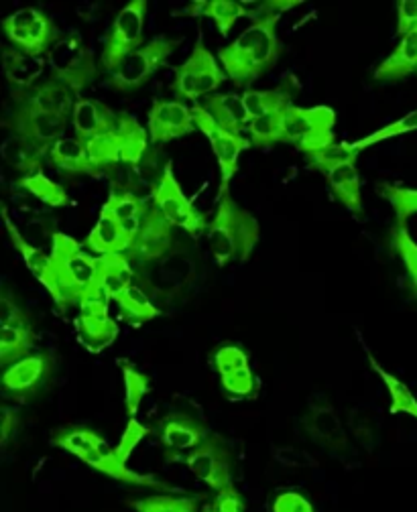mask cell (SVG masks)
Segmentation results:
<instances>
[{"label":"cell","instance_id":"obj_47","mask_svg":"<svg viewBox=\"0 0 417 512\" xmlns=\"http://www.w3.org/2000/svg\"><path fill=\"white\" fill-rule=\"evenodd\" d=\"M243 15L253 23L279 19L283 13L304 5L302 0H243Z\"/></svg>","mask_w":417,"mask_h":512},{"label":"cell","instance_id":"obj_25","mask_svg":"<svg viewBox=\"0 0 417 512\" xmlns=\"http://www.w3.org/2000/svg\"><path fill=\"white\" fill-rule=\"evenodd\" d=\"M417 72V27L401 37L395 51L379 63V68L373 72L377 82H399Z\"/></svg>","mask_w":417,"mask_h":512},{"label":"cell","instance_id":"obj_32","mask_svg":"<svg viewBox=\"0 0 417 512\" xmlns=\"http://www.w3.org/2000/svg\"><path fill=\"white\" fill-rule=\"evenodd\" d=\"M45 61L41 57H29L21 51H5V76L15 92H27L37 86L43 74Z\"/></svg>","mask_w":417,"mask_h":512},{"label":"cell","instance_id":"obj_10","mask_svg":"<svg viewBox=\"0 0 417 512\" xmlns=\"http://www.w3.org/2000/svg\"><path fill=\"white\" fill-rule=\"evenodd\" d=\"M192 112H194L198 131L208 139L212 153L220 167V189L216 196V202H220L224 196H228L230 181L238 171V159H241V155L253 147V143H251V139H247L243 135H234V133H228V131H224V128H220L202 104H194Z\"/></svg>","mask_w":417,"mask_h":512},{"label":"cell","instance_id":"obj_7","mask_svg":"<svg viewBox=\"0 0 417 512\" xmlns=\"http://www.w3.org/2000/svg\"><path fill=\"white\" fill-rule=\"evenodd\" d=\"M145 17H147V0H131V3L125 5L114 17V23L108 31V37L100 53V66L108 74H114L131 53H135L145 45L143 43Z\"/></svg>","mask_w":417,"mask_h":512},{"label":"cell","instance_id":"obj_37","mask_svg":"<svg viewBox=\"0 0 417 512\" xmlns=\"http://www.w3.org/2000/svg\"><path fill=\"white\" fill-rule=\"evenodd\" d=\"M118 137H121L123 163L137 167L145 157L149 133L137 122V118L129 114H121V124H118Z\"/></svg>","mask_w":417,"mask_h":512},{"label":"cell","instance_id":"obj_23","mask_svg":"<svg viewBox=\"0 0 417 512\" xmlns=\"http://www.w3.org/2000/svg\"><path fill=\"white\" fill-rule=\"evenodd\" d=\"M297 94H300V82H297L295 76H287L277 88L245 90L243 102H245V108L253 122L261 116H267L271 112H279V110L293 106V100Z\"/></svg>","mask_w":417,"mask_h":512},{"label":"cell","instance_id":"obj_29","mask_svg":"<svg viewBox=\"0 0 417 512\" xmlns=\"http://www.w3.org/2000/svg\"><path fill=\"white\" fill-rule=\"evenodd\" d=\"M0 153H3V159L7 161V165L11 169H15L23 177H27V175L43 171V161L47 159L49 151L23 139V137L9 135L3 141V149H0Z\"/></svg>","mask_w":417,"mask_h":512},{"label":"cell","instance_id":"obj_6","mask_svg":"<svg viewBox=\"0 0 417 512\" xmlns=\"http://www.w3.org/2000/svg\"><path fill=\"white\" fill-rule=\"evenodd\" d=\"M226 78L224 68L204 43V37L198 35L190 57L180 68H175L173 92L182 100L198 104L200 98L212 96L226 82Z\"/></svg>","mask_w":417,"mask_h":512},{"label":"cell","instance_id":"obj_19","mask_svg":"<svg viewBox=\"0 0 417 512\" xmlns=\"http://www.w3.org/2000/svg\"><path fill=\"white\" fill-rule=\"evenodd\" d=\"M72 124L76 139L88 143L96 137L116 133L118 124H121V114H116L100 100L80 98L72 114Z\"/></svg>","mask_w":417,"mask_h":512},{"label":"cell","instance_id":"obj_27","mask_svg":"<svg viewBox=\"0 0 417 512\" xmlns=\"http://www.w3.org/2000/svg\"><path fill=\"white\" fill-rule=\"evenodd\" d=\"M328 187L334 198L356 218L363 216V194H361V175L354 163L342 165L326 175Z\"/></svg>","mask_w":417,"mask_h":512},{"label":"cell","instance_id":"obj_17","mask_svg":"<svg viewBox=\"0 0 417 512\" xmlns=\"http://www.w3.org/2000/svg\"><path fill=\"white\" fill-rule=\"evenodd\" d=\"M175 244L173 226L163 218V214L151 204L145 214L139 234L127 252V259L133 265H151L171 252Z\"/></svg>","mask_w":417,"mask_h":512},{"label":"cell","instance_id":"obj_30","mask_svg":"<svg viewBox=\"0 0 417 512\" xmlns=\"http://www.w3.org/2000/svg\"><path fill=\"white\" fill-rule=\"evenodd\" d=\"M180 15L186 17H208L222 37H228L236 21L245 17L243 5L238 0H196L190 3Z\"/></svg>","mask_w":417,"mask_h":512},{"label":"cell","instance_id":"obj_53","mask_svg":"<svg viewBox=\"0 0 417 512\" xmlns=\"http://www.w3.org/2000/svg\"><path fill=\"white\" fill-rule=\"evenodd\" d=\"M212 510L214 512H247V504L245 498L241 496V492L234 488L218 492L212 500Z\"/></svg>","mask_w":417,"mask_h":512},{"label":"cell","instance_id":"obj_11","mask_svg":"<svg viewBox=\"0 0 417 512\" xmlns=\"http://www.w3.org/2000/svg\"><path fill=\"white\" fill-rule=\"evenodd\" d=\"M304 433L312 443L322 447L330 456L344 460L350 456L352 445L348 433L332 405V401L324 393H314L308 399V409L302 417Z\"/></svg>","mask_w":417,"mask_h":512},{"label":"cell","instance_id":"obj_52","mask_svg":"<svg viewBox=\"0 0 417 512\" xmlns=\"http://www.w3.org/2000/svg\"><path fill=\"white\" fill-rule=\"evenodd\" d=\"M0 324L3 326H31L29 315L17 303V299H13V295H9V291L0 295Z\"/></svg>","mask_w":417,"mask_h":512},{"label":"cell","instance_id":"obj_33","mask_svg":"<svg viewBox=\"0 0 417 512\" xmlns=\"http://www.w3.org/2000/svg\"><path fill=\"white\" fill-rule=\"evenodd\" d=\"M35 332L31 326H3L0 330V366L9 368L33 354Z\"/></svg>","mask_w":417,"mask_h":512},{"label":"cell","instance_id":"obj_24","mask_svg":"<svg viewBox=\"0 0 417 512\" xmlns=\"http://www.w3.org/2000/svg\"><path fill=\"white\" fill-rule=\"evenodd\" d=\"M49 165L66 177L76 175H98L100 171L92 165L86 143L76 137H64L51 145L47 153Z\"/></svg>","mask_w":417,"mask_h":512},{"label":"cell","instance_id":"obj_31","mask_svg":"<svg viewBox=\"0 0 417 512\" xmlns=\"http://www.w3.org/2000/svg\"><path fill=\"white\" fill-rule=\"evenodd\" d=\"M78 336L84 342V346L92 352H104L114 344L118 338V326L110 315H78L76 319Z\"/></svg>","mask_w":417,"mask_h":512},{"label":"cell","instance_id":"obj_28","mask_svg":"<svg viewBox=\"0 0 417 512\" xmlns=\"http://www.w3.org/2000/svg\"><path fill=\"white\" fill-rule=\"evenodd\" d=\"M133 279H135V269H133V263L127 259V254L98 256L96 285H100L112 301H116L118 295L135 283Z\"/></svg>","mask_w":417,"mask_h":512},{"label":"cell","instance_id":"obj_42","mask_svg":"<svg viewBox=\"0 0 417 512\" xmlns=\"http://www.w3.org/2000/svg\"><path fill=\"white\" fill-rule=\"evenodd\" d=\"M220 387L230 401H253L261 393V380L249 366L220 376Z\"/></svg>","mask_w":417,"mask_h":512},{"label":"cell","instance_id":"obj_55","mask_svg":"<svg viewBox=\"0 0 417 512\" xmlns=\"http://www.w3.org/2000/svg\"><path fill=\"white\" fill-rule=\"evenodd\" d=\"M19 427H21L19 413L13 411V409H3V415H0V441H3L5 450L11 445Z\"/></svg>","mask_w":417,"mask_h":512},{"label":"cell","instance_id":"obj_51","mask_svg":"<svg viewBox=\"0 0 417 512\" xmlns=\"http://www.w3.org/2000/svg\"><path fill=\"white\" fill-rule=\"evenodd\" d=\"M149 431H151V429L143 427L137 419H129V425H127V429H125V433H123V437H121V443H118V445L114 447L116 456L127 464V460L131 458V454H133V450L137 447V443H139Z\"/></svg>","mask_w":417,"mask_h":512},{"label":"cell","instance_id":"obj_41","mask_svg":"<svg viewBox=\"0 0 417 512\" xmlns=\"http://www.w3.org/2000/svg\"><path fill=\"white\" fill-rule=\"evenodd\" d=\"M379 196L387 200L395 212V226H407V220L417 214V189L379 183Z\"/></svg>","mask_w":417,"mask_h":512},{"label":"cell","instance_id":"obj_18","mask_svg":"<svg viewBox=\"0 0 417 512\" xmlns=\"http://www.w3.org/2000/svg\"><path fill=\"white\" fill-rule=\"evenodd\" d=\"M196 128L192 108L180 100H155L149 108L147 133L155 145L188 137Z\"/></svg>","mask_w":417,"mask_h":512},{"label":"cell","instance_id":"obj_22","mask_svg":"<svg viewBox=\"0 0 417 512\" xmlns=\"http://www.w3.org/2000/svg\"><path fill=\"white\" fill-rule=\"evenodd\" d=\"M3 220H5L7 232H9L11 240H13V246L23 256L27 269L35 275V279L49 291V295L55 301L57 299V283H55V275H53V259H51V254L43 252L39 246H35L33 242H29L21 234V230L11 220L7 206H3Z\"/></svg>","mask_w":417,"mask_h":512},{"label":"cell","instance_id":"obj_13","mask_svg":"<svg viewBox=\"0 0 417 512\" xmlns=\"http://www.w3.org/2000/svg\"><path fill=\"white\" fill-rule=\"evenodd\" d=\"M186 466L216 494L234 488V454L228 441L214 431L186 458Z\"/></svg>","mask_w":417,"mask_h":512},{"label":"cell","instance_id":"obj_49","mask_svg":"<svg viewBox=\"0 0 417 512\" xmlns=\"http://www.w3.org/2000/svg\"><path fill=\"white\" fill-rule=\"evenodd\" d=\"M212 364L216 368V372L220 376L224 374H232L236 370H243V368H249L251 362H249V354L236 344H220L214 352H212Z\"/></svg>","mask_w":417,"mask_h":512},{"label":"cell","instance_id":"obj_12","mask_svg":"<svg viewBox=\"0 0 417 512\" xmlns=\"http://www.w3.org/2000/svg\"><path fill=\"white\" fill-rule=\"evenodd\" d=\"M3 31L17 51L29 57H41L62 39L53 19L39 9L25 7L3 19Z\"/></svg>","mask_w":417,"mask_h":512},{"label":"cell","instance_id":"obj_15","mask_svg":"<svg viewBox=\"0 0 417 512\" xmlns=\"http://www.w3.org/2000/svg\"><path fill=\"white\" fill-rule=\"evenodd\" d=\"M68 120H70L68 116L45 112L31 104L19 102L3 124H5V128H9L11 135L23 137V139L49 151L53 143L64 139Z\"/></svg>","mask_w":417,"mask_h":512},{"label":"cell","instance_id":"obj_26","mask_svg":"<svg viewBox=\"0 0 417 512\" xmlns=\"http://www.w3.org/2000/svg\"><path fill=\"white\" fill-rule=\"evenodd\" d=\"M206 112L216 120V124L228 133L243 135V131L251 124V116L245 108L243 96L238 94H212L202 104Z\"/></svg>","mask_w":417,"mask_h":512},{"label":"cell","instance_id":"obj_45","mask_svg":"<svg viewBox=\"0 0 417 512\" xmlns=\"http://www.w3.org/2000/svg\"><path fill=\"white\" fill-rule=\"evenodd\" d=\"M285 112H287V108L279 110V112H271L267 116H261L249 124V139H251L253 147L269 149V147L281 143Z\"/></svg>","mask_w":417,"mask_h":512},{"label":"cell","instance_id":"obj_3","mask_svg":"<svg viewBox=\"0 0 417 512\" xmlns=\"http://www.w3.org/2000/svg\"><path fill=\"white\" fill-rule=\"evenodd\" d=\"M261 240L259 220L236 200L224 196L208 226V244L218 267L247 263Z\"/></svg>","mask_w":417,"mask_h":512},{"label":"cell","instance_id":"obj_21","mask_svg":"<svg viewBox=\"0 0 417 512\" xmlns=\"http://www.w3.org/2000/svg\"><path fill=\"white\" fill-rule=\"evenodd\" d=\"M133 242H135V236L125 230L123 222L102 206L96 226L84 240V248L94 256L127 254Z\"/></svg>","mask_w":417,"mask_h":512},{"label":"cell","instance_id":"obj_20","mask_svg":"<svg viewBox=\"0 0 417 512\" xmlns=\"http://www.w3.org/2000/svg\"><path fill=\"white\" fill-rule=\"evenodd\" d=\"M13 96H15L17 104L19 102L31 104L39 110L62 114L68 118L74 114V108L80 100V94L72 86H68L66 82L57 80L53 76H49V80L37 84L35 88H31L27 92H15Z\"/></svg>","mask_w":417,"mask_h":512},{"label":"cell","instance_id":"obj_4","mask_svg":"<svg viewBox=\"0 0 417 512\" xmlns=\"http://www.w3.org/2000/svg\"><path fill=\"white\" fill-rule=\"evenodd\" d=\"M51 259L53 275L57 283V299L53 301L59 309L66 311L92 291L98 277V256L88 252L84 244L62 232L51 234Z\"/></svg>","mask_w":417,"mask_h":512},{"label":"cell","instance_id":"obj_14","mask_svg":"<svg viewBox=\"0 0 417 512\" xmlns=\"http://www.w3.org/2000/svg\"><path fill=\"white\" fill-rule=\"evenodd\" d=\"M153 431L159 437L165 460L171 464L186 462V458L212 433L204 421L184 411L167 413L155 423Z\"/></svg>","mask_w":417,"mask_h":512},{"label":"cell","instance_id":"obj_54","mask_svg":"<svg viewBox=\"0 0 417 512\" xmlns=\"http://www.w3.org/2000/svg\"><path fill=\"white\" fill-rule=\"evenodd\" d=\"M417 27V0H399L397 3V35L403 37Z\"/></svg>","mask_w":417,"mask_h":512},{"label":"cell","instance_id":"obj_40","mask_svg":"<svg viewBox=\"0 0 417 512\" xmlns=\"http://www.w3.org/2000/svg\"><path fill=\"white\" fill-rule=\"evenodd\" d=\"M118 366H121L123 378H125V407H127V415H129V419H135L143 399L151 391V378H149V374H145L143 370H139L137 366H133L127 360H121V362H118Z\"/></svg>","mask_w":417,"mask_h":512},{"label":"cell","instance_id":"obj_5","mask_svg":"<svg viewBox=\"0 0 417 512\" xmlns=\"http://www.w3.org/2000/svg\"><path fill=\"white\" fill-rule=\"evenodd\" d=\"M334 124L336 112L330 106L300 108L293 104L285 112L281 143L297 147L304 155L316 153L336 143Z\"/></svg>","mask_w":417,"mask_h":512},{"label":"cell","instance_id":"obj_35","mask_svg":"<svg viewBox=\"0 0 417 512\" xmlns=\"http://www.w3.org/2000/svg\"><path fill=\"white\" fill-rule=\"evenodd\" d=\"M114 303L118 305V309H121L127 322L133 326L147 324V322H151V319L161 315L159 307H155V303L149 299V295L137 283L127 287L121 295L116 297Z\"/></svg>","mask_w":417,"mask_h":512},{"label":"cell","instance_id":"obj_50","mask_svg":"<svg viewBox=\"0 0 417 512\" xmlns=\"http://www.w3.org/2000/svg\"><path fill=\"white\" fill-rule=\"evenodd\" d=\"M271 512H316L314 504L297 490H281L273 502Z\"/></svg>","mask_w":417,"mask_h":512},{"label":"cell","instance_id":"obj_46","mask_svg":"<svg viewBox=\"0 0 417 512\" xmlns=\"http://www.w3.org/2000/svg\"><path fill=\"white\" fill-rule=\"evenodd\" d=\"M86 149H88L92 165L98 171H104L118 163H123V149H121V137H118V131L88 141Z\"/></svg>","mask_w":417,"mask_h":512},{"label":"cell","instance_id":"obj_1","mask_svg":"<svg viewBox=\"0 0 417 512\" xmlns=\"http://www.w3.org/2000/svg\"><path fill=\"white\" fill-rule=\"evenodd\" d=\"M51 445L59 447L72 456H76L80 462L90 466L92 470L129 486L159 490V492H177L171 484L165 480H159L151 474H139L131 470L116 452L108 445L104 435L88 425H64L51 431L49 435Z\"/></svg>","mask_w":417,"mask_h":512},{"label":"cell","instance_id":"obj_16","mask_svg":"<svg viewBox=\"0 0 417 512\" xmlns=\"http://www.w3.org/2000/svg\"><path fill=\"white\" fill-rule=\"evenodd\" d=\"M53 376V358L47 352H33L5 368L3 391L15 403H29L47 387Z\"/></svg>","mask_w":417,"mask_h":512},{"label":"cell","instance_id":"obj_9","mask_svg":"<svg viewBox=\"0 0 417 512\" xmlns=\"http://www.w3.org/2000/svg\"><path fill=\"white\" fill-rule=\"evenodd\" d=\"M151 204L173 228H182L194 238H198L210 226L206 222V216L196 210L192 200H188V196L184 194L182 185L177 183L171 161L163 167L159 181L151 187Z\"/></svg>","mask_w":417,"mask_h":512},{"label":"cell","instance_id":"obj_2","mask_svg":"<svg viewBox=\"0 0 417 512\" xmlns=\"http://www.w3.org/2000/svg\"><path fill=\"white\" fill-rule=\"evenodd\" d=\"M279 19L253 23L232 43L218 49V61L236 88H251L281 59L283 43L277 35Z\"/></svg>","mask_w":417,"mask_h":512},{"label":"cell","instance_id":"obj_44","mask_svg":"<svg viewBox=\"0 0 417 512\" xmlns=\"http://www.w3.org/2000/svg\"><path fill=\"white\" fill-rule=\"evenodd\" d=\"M391 248L399 256L407 277H409V289L417 297V242L411 238L407 226H395L391 228Z\"/></svg>","mask_w":417,"mask_h":512},{"label":"cell","instance_id":"obj_48","mask_svg":"<svg viewBox=\"0 0 417 512\" xmlns=\"http://www.w3.org/2000/svg\"><path fill=\"white\" fill-rule=\"evenodd\" d=\"M413 131H417V108L407 112L405 116L397 118L395 122L383 126L381 131H377V133H373V135H369V137H365L361 141H356L354 147L359 149V151H363V149H367L371 145H377V143H383L387 139L401 137V135H407V133H413Z\"/></svg>","mask_w":417,"mask_h":512},{"label":"cell","instance_id":"obj_56","mask_svg":"<svg viewBox=\"0 0 417 512\" xmlns=\"http://www.w3.org/2000/svg\"><path fill=\"white\" fill-rule=\"evenodd\" d=\"M135 512H161L153 500V496H145V498H137V500H129L127 502Z\"/></svg>","mask_w":417,"mask_h":512},{"label":"cell","instance_id":"obj_57","mask_svg":"<svg viewBox=\"0 0 417 512\" xmlns=\"http://www.w3.org/2000/svg\"><path fill=\"white\" fill-rule=\"evenodd\" d=\"M202 512H214V510H212V504H210V506H204Z\"/></svg>","mask_w":417,"mask_h":512},{"label":"cell","instance_id":"obj_36","mask_svg":"<svg viewBox=\"0 0 417 512\" xmlns=\"http://www.w3.org/2000/svg\"><path fill=\"white\" fill-rule=\"evenodd\" d=\"M17 185L21 189L29 191L33 198H37L39 202H43L49 208H68V206H72V200L68 196L66 187L55 183L53 179H49L43 171L21 177Z\"/></svg>","mask_w":417,"mask_h":512},{"label":"cell","instance_id":"obj_34","mask_svg":"<svg viewBox=\"0 0 417 512\" xmlns=\"http://www.w3.org/2000/svg\"><path fill=\"white\" fill-rule=\"evenodd\" d=\"M365 352H367V358H369L371 368L379 374V378L383 380L385 389H387V393H389V397H391V407H389V411H391L393 415L405 413V415L417 419V399H415V395L411 393V389L407 387V384H405L403 380H399L395 374L387 372V370L375 360V356L369 352L367 346H365Z\"/></svg>","mask_w":417,"mask_h":512},{"label":"cell","instance_id":"obj_8","mask_svg":"<svg viewBox=\"0 0 417 512\" xmlns=\"http://www.w3.org/2000/svg\"><path fill=\"white\" fill-rule=\"evenodd\" d=\"M182 45V39H167L163 35L153 37L141 49L131 53L114 74L108 78V86L116 92H135L143 88L161 70L167 59Z\"/></svg>","mask_w":417,"mask_h":512},{"label":"cell","instance_id":"obj_39","mask_svg":"<svg viewBox=\"0 0 417 512\" xmlns=\"http://www.w3.org/2000/svg\"><path fill=\"white\" fill-rule=\"evenodd\" d=\"M151 202L139 198L137 194L129 189H121V187H112L110 196L104 204L106 210H110L118 220L123 224L127 222H143L145 214L149 212Z\"/></svg>","mask_w":417,"mask_h":512},{"label":"cell","instance_id":"obj_43","mask_svg":"<svg viewBox=\"0 0 417 512\" xmlns=\"http://www.w3.org/2000/svg\"><path fill=\"white\" fill-rule=\"evenodd\" d=\"M359 149L354 147V143H334L326 149H320L316 153H310L306 155L308 163L312 169L328 175L330 171L342 167V165H348V163H354L356 157H359Z\"/></svg>","mask_w":417,"mask_h":512},{"label":"cell","instance_id":"obj_38","mask_svg":"<svg viewBox=\"0 0 417 512\" xmlns=\"http://www.w3.org/2000/svg\"><path fill=\"white\" fill-rule=\"evenodd\" d=\"M346 425L354 441L359 443L367 454H373L377 450L381 441V429H379V419L371 409H365V407L350 409Z\"/></svg>","mask_w":417,"mask_h":512}]
</instances>
